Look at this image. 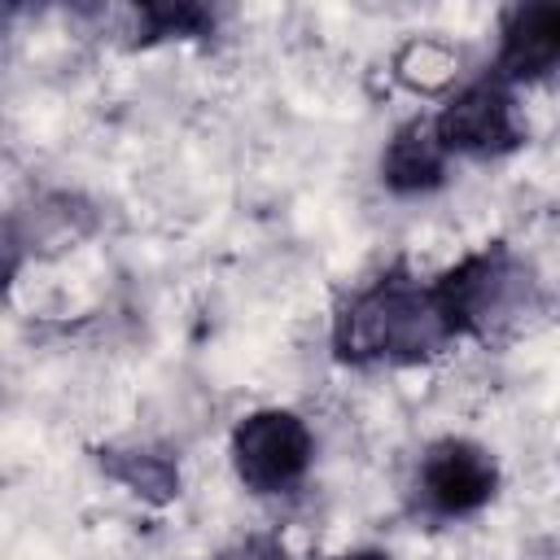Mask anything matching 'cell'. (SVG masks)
I'll list each match as a JSON object with an SVG mask.
<instances>
[{
    "mask_svg": "<svg viewBox=\"0 0 560 560\" xmlns=\"http://www.w3.org/2000/svg\"><path fill=\"white\" fill-rule=\"evenodd\" d=\"M455 337L438 289L389 271L337 319V354L350 363H416L438 354Z\"/></svg>",
    "mask_w": 560,
    "mask_h": 560,
    "instance_id": "cell-1",
    "label": "cell"
},
{
    "mask_svg": "<svg viewBox=\"0 0 560 560\" xmlns=\"http://www.w3.org/2000/svg\"><path fill=\"white\" fill-rule=\"evenodd\" d=\"M442 311L451 319L455 332H503L512 324L525 319L529 298H534V280L525 271V262H516L503 245H490L481 254H468L459 267H451L438 284Z\"/></svg>",
    "mask_w": 560,
    "mask_h": 560,
    "instance_id": "cell-2",
    "label": "cell"
},
{
    "mask_svg": "<svg viewBox=\"0 0 560 560\" xmlns=\"http://www.w3.org/2000/svg\"><path fill=\"white\" fill-rule=\"evenodd\" d=\"M232 464L236 477L254 494H284L311 468V429L298 411L262 407L245 416L232 433Z\"/></svg>",
    "mask_w": 560,
    "mask_h": 560,
    "instance_id": "cell-3",
    "label": "cell"
},
{
    "mask_svg": "<svg viewBox=\"0 0 560 560\" xmlns=\"http://www.w3.org/2000/svg\"><path fill=\"white\" fill-rule=\"evenodd\" d=\"M499 486V468L486 446L464 438H442L420 459V494L442 516H468L490 503Z\"/></svg>",
    "mask_w": 560,
    "mask_h": 560,
    "instance_id": "cell-4",
    "label": "cell"
},
{
    "mask_svg": "<svg viewBox=\"0 0 560 560\" xmlns=\"http://www.w3.org/2000/svg\"><path fill=\"white\" fill-rule=\"evenodd\" d=\"M438 136H442L446 153L490 158V153H508L521 144V122H516V109H512V96L503 92V83L486 79V83H472L468 92H459L442 109Z\"/></svg>",
    "mask_w": 560,
    "mask_h": 560,
    "instance_id": "cell-5",
    "label": "cell"
},
{
    "mask_svg": "<svg viewBox=\"0 0 560 560\" xmlns=\"http://www.w3.org/2000/svg\"><path fill=\"white\" fill-rule=\"evenodd\" d=\"M560 70V4H521L503 22L499 74L503 79H542Z\"/></svg>",
    "mask_w": 560,
    "mask_h": 560,
    "instance_id": "cell-6",
    "label": "cell"
},
{
    "mask_svg": "<svg viewBox=\"0 0 560 560\" xmlns=\"http://www.w3.org/2000/svg\"><path fill=\"white\" fill-rule=\"evenodd\" d=\"M446 171V144L438 136V122H407L394 131L381 158V175L394 192H429L442 184Z\"/></svg>",
    "mask_w": 560,
    "mask_h": 560,
    "instance_id": "cell-7",
    "label": "cell"
},
{
    "mask_svg": "<svg viewBox=\"0 0 560 560\" xmlns=\"http://www.w3.org/2000/svg\"><path fill=\"white\" fill-rule=\"evenodd\" d=\"M101 464L131 490V494H144L153 503H166L175 490H179V472L166 455H153V451H105Z\"/></svg>",
    "mask_w": 560,
    "mask_h": 560,
    "instance_id": "cell-8",
    "label": "cell"
},
{
    "mask_svg": "<svg viewBox=\"0 0 560 560\" xmlns=\"http://www.w3.org/2000/svg\"><path fill=\"white\" fill-rule=\"evenodd\" d=\"M210 26V13L197 4H144L140 9V35L162 39V35H201Z\"/></svg>",
    "mask_w": 560,
    "mask_h": 560,
    "instance_id": "cell-9",
    "label": "cell"
},
{
    "mask_svg": "<svg viewBox=\"0 0 560 560\" xmlns=\"http://www.w3.org/2000/svg\"><path fill=\"white\" fill-rule=\"evenodd\" d=\"M219 560H289V551L276 538H245V542L228 547Z\"/></svg>",
    "mask_w": 560,
    "mask_h": 560,
    "instance_id": "cell-10",
    "label": "cell"
},
{
    "mask_svg": "<svg viewBox=\"0 0 560 560\" xmlns=\"http://www.w3.org/2000/svg\"><path fill=\"white\" fill-rule=\"evenodd\" d=\"M332 560H389L385 551H350V556H332Z\"/></svg>",
    "mask_w": 560,
    "mask_h": 560,
    "instance_id": "cell-11",
    "label": "cell"
}]
</instances>
